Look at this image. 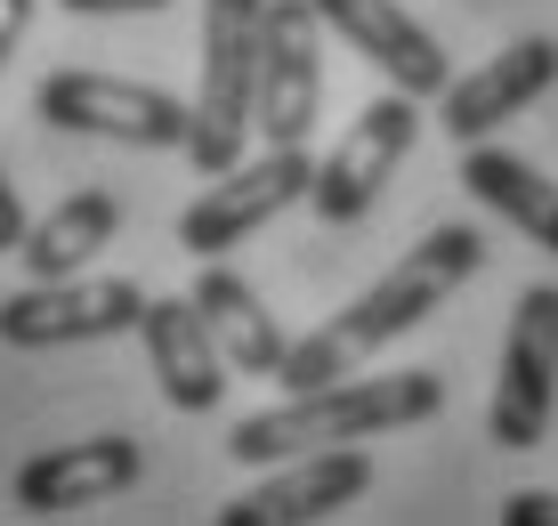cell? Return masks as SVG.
I'll use <instances>...</instances> for the list:
<instances>
[{"label":"cell","mask_w":558,"mask_h":526,"mask_svg":"<svg viewBox=\"0 0 558 526\" xmlns=\"http://www.w3.org/2000/svg\"><path fill=\"white\" fill-rule=\"evenodd\" d=\"M57 9H73V16H154L170 0H57Z\"/></svg>","instance_id":"cell-21"},{"label":"cell","mask_w":558,"mask_h":526,"mask_svg":"<svg viewBox=\"0 0 558 526\" xmlns=\"http://www.w3.org/2000/svg\"><path fill=\"white\" fill-rule=\"evenodd\" d=\"M446 414V381L437 373H380V381H324V388H292L283 405L235 421L227 430V454L267 470V462L316 454V445H364L380 430H413V421Z\"/></svg>","instance_id":"cell-2"},{"label":"cell","mask_w":558,"mask_h":526,"mask_svg":"<svg viewBox=\"0 0 558 526\" xmlns=\"http://www.w3.org/2000/svg\"><path fill=\"white\" fill-rule=\"evenodd\" d=\"M146 470L138 438H82V445H49L16 470V511L33 518H57V511H89V502H113L130 494Z\"/></svg>","instance_id":"cell-13"},{"label":"cell","mask_w":558,"mask_h":526,"mask_svg":"<svg viewBox=\"0 0 558 526\" xmlns=\"http://www.w3.org/2000/svg\"><path fill=\"white\" fill-rule=\"evenodd\" d=\"M550 82H558V41H550V33H526V41H510L502 57H486L477 73L446 82V97H437V130H446L453 146H477V139H494L510 113H526Z\"/></svg>","instance_id":"cell-11"},{"label":"cell","mask_w":558,"mask_h":526,"mask_svg":"<svg viewBox=\"0 0 558 526\" xmlns=\"http://www.w3.org/2000/svg\"><path fill=\"white\" fill-rule=\"evenodd\" d=\"M195 308L210 316V333H219V348H227L235 373H252V381H276L283 373L292 340H283V324L267 316V300L235 276V267H203V276H195Z\"/></svg>","instance_id":"cell-15"},{"label":"cell","mask_w":558,"mask_h":526,"mask_svg":"<svg viewBox=\"0 0 558 526\" xmlns=\"http://www.w3.org/2000/svg\"><path fill=\"white\" fill-rule=\"evenodd\" d=\"M138 340H146V364H154V381H162V397L179 405V414H210V405L227 397V373H235V364H227L210 316L195 308V291H186V300H146Z\"/></svg>","instance_id":"cell-12"},{"label":"cell","mask_w":558,"mask_h":526,"mask_svg":"<svg viewBox=\"0 0 558 526\" xmlns=\"http://www.w3.org/2000/svg\"><path fill=\"white\" fill-rule=\"evenodd\" d=\"M486 267V236L477 227H437V236H421L405 260L389 267L373 291H356L349 308H340L332 324H316L307 340H292V357H283V388H324V381H349L373 348H389L397 333H413V324H429L437 308L453 300L461 284Z\"/></svg>","instance_id":"cell-1"},{"label":"cell","mask_w":558,"mask_h":526,"mask_svg":"<svg viewBox=\"0 0 558 526\" xmlns=\"http://www.w3.org/2000/svg\"><path fill=\"white\" fill-rule=\"evenodd\" d=\"M113 227H122V194L82 187V194H65V203H57L49 219L33 227L16 260H25L33 276H82V267H89V260H98V251L113 243Z\"/></svg>","instance_id":"cell-17"},{"label":"cell","mask_w":558,"mask_h":526,"mask_svg":"<svg viewBox=\"0 0 558 526\" xmlns=\"http://www.w3.org/2000/svg\"><path fill=\"white\" fill-rule=\"evenodd\" d=\"M502 526H558V494H550V486L510 494V502H502Z\"/></svg>","instance_id":"cell-18"},{"label":"cell","mask_w":558,"mask_h":526,"mask_svg":"<svg viewBox=\"0 0 558 526\" xmlns=\"http://www.w3.org/2000/svg\"><path fill=\"white\" fill-rule=\"evenodd\" d=\"M461 187H470L486 211H502L510 227H526L543 251H558V187H550L534 163H518V154H502V146L477 139L470 154H461Z\"/></svg>","instance_id":"cell-16"},{"label":"cell","mask_w":558,"mask_h":526,"mask_svg":"<svg viewBox=\"0 0 558 526\" xmlns=\"http://www.w3.org/2000/svg\"><path fill=\"white\" fill-rule=\"evenodd\" d=\"M550 405H558V284H526L502 333V381L486 405V438L526 454L550 430Z\"/></svg>","instance_id":"cell-7"},{"label":"cell","mask_w":558,"mask_h":526,"mask_svg":"<svg viewBox=\"0 0 558 526\" xmlns=\"http://www.w3.org/2000/svg\"><path fill=\"white\" fill-rule=\"evenodd\" d=\"M316 16L349 41L373 73H389L397 89H413V97H446V49L429 41V33L413 25L397 0H316Z\"/></svg>","instance_id":"cell-14"},{"label":"cell","mask_w":558,"mask_h":526,"mask_svg":"<svg viewBox=\"0 0 558 526\" xmlns=\"http://www.w3.org/2000/svg\"><path fill=\"white\" fill-rule=\"evenodd\" d=\"M259 41H267V0H203V89H195V130H186V163L203 179L235 170L259 130Z\"/></svg>","instance_id":"cell-3"},{"label":"cell","mask_w":558,"mask_h":526,"mask_svg":"<svg viewBox=\"0 0 558 526\" xmlns=\"http://www.w3.org/2000/svg\"><path fill=\"white\" fill-rule=\"evenodd\" d=\"M25 203H16V187H9V170H0V251H25Z\"/></svg>","instance_id":"cell-20"},{"label":"cell","mask_w":558,"mask_h":526,"mask_svg":"<svg viewBox=\"0 0 558 526\" xmlns=\"http://www.w3.org/2000/svg\"><path fill=\"white\" fill-rule=\"evenodd\" d=\"M41 122L49 130H82V139H122V146H146V154H186V130H195V106H179L170 89L154 82H122V73H49L41 82Z\"/></svg>","instance_id":"cell-4"},{"label":"cell","mask_w":558,"mask_h":526,"mask_svg":"<svg viewBox=\"0 0 558 526\" xmlns=\"http://www.w3.org/2000/svg\"><path fill=\"white\" fill-rule=\"evenodd\" d=\"M146 291L130 276H33V291L0 300V340L9 348H65V340H113L138 333Z\"/></svg>","instance_id":"cell-8"},{"label":"cell","mask_w":558,"mask_h":526,"mask_svg":"<svg viewBox=\"0 0 558 526\" xmlns=\"http://www.w3.org/2000/svg\"><path fill=\"white\" fill-rule=\"evenodd\" d=\"M413 139H421V97L389 82V89H380L349 130H340V146L316 163V187H307L316 219H332V227L364 219V211L380 203V187L397 179V163L413 154Z\"/></svg>","instance_id":"cell-6"},{"label":"cell","mask_w":558,"mask_h":526,"mask_svg":"<svg viewBox=\"0 0 558 526\" xmlns=\"http://www.w3.org/2000/svg\"><path fill=\"white\" fill-rule=\"evenodd\" d=\"M356 494H373V454L364 445H316V454H292V470L235 494L219 511V526H307V518L349 511Z\"/></svg>","instance_id":"cell-10"},{"label":"cell","mask_w":558,"mask_h":526,"mask_svg":"<svg viewBox=\"0 0 558 526\" xmlns=\"http://www.w3.org/2000/svg\"><path fill=\"white\" fill-rule=\"evenodd\" d=\"M33 9H41V0H0V65H9L16 41L33 33Z\"/></svg>","instance_id":"cell-19"},{"label":"cell","mask_w":558,"mask_h":526,"mask_svg":"<svg viewBox=\"0 0 558 526\" xmlns=\"http://www.w3.org/2000/svg\"><path fill=\"white\" fill-rule=\"evenodd\" d=\"M307 187H316V154H307V146H267L259 163L219 170V179L179 211V251L219 260V251H235L243 236H259L276 211L307 203Z\"/></svg>","instance_id":"cell-5"},{"label":"cell","mask_w":558,"mask_h":526,"mask_svg":"<svg viewBox=\"0 0 558 526\" xmlns=\"http://www.w3.org/2000/svg\"><path fill=\"white\" fill-rule=\"evenodd\" d=\"M324 106V16L316 0H267V41H259V139L307 146Z\"/></svg>","instance_id":"cell-9"}]
</instances>
